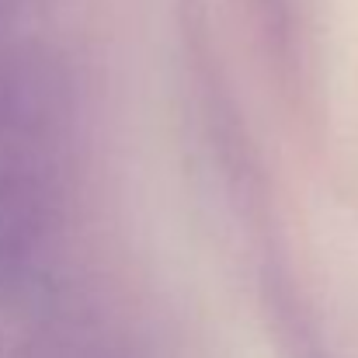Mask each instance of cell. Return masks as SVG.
Segmentation results:
<instances>
[{"instance_id": "3", "label": "cell", "mask_w": 358, "mask_h": 358, "mask_svg": "<svg viewBox=\"0 0 358 358\" xmlns=\"http://www.w3.org/2000/svg\"><path fill=\"white\" fill-rule=\"evenodd\" d=\"M17 7H21V0H0V31H3L10 21H14Z\"/></svg>"}, {"instance_id": "2", "label": "cell", "mask_w": 358, "mask_h": 358, "mask_svg": "<svg viewBox=\"0 0 358 358\" xmlns=\"http://www.w3.org/2000/svg\"><path fill=\"white\" fill-rule=\"evenodd\" d=\"M66 213V160L0 164V289L31 271Z\"/></svg>"}, {"instance_id": "1", "label": "cell", "mask_w": 358, "mask_h": 358, "mask_svg": "<svg viewBox=\"0 0 358 358\" xmlns=\"http://www.w3.org/2000/svg\"><path fill=\"white\" fill-rule=\"evenodd\" d=\"M77 125V77L42 42L0 49V164L66 160Z\"/></svg>"}]
</instances>
